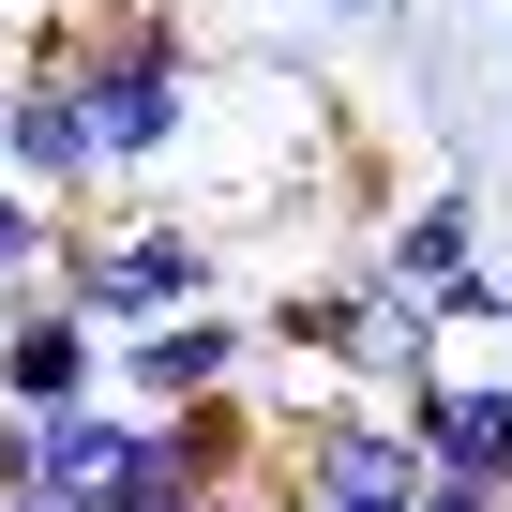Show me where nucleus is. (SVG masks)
<instances>
[{
    "label": "nucleus",
    "mask_w": 512,
    "mask_h": 512,
    "mask_svg": "<svg viewBox=\"0 0 512 512\" xmlns=\"http://www.w3.org/2000/svg\"><path fill=\"white\" fill-rule=\"evenodd\" d=\"M31 482V407H0V497Z\"/></svg>",
    "instance_id": "10"
},
{
    "label": "nucleus",
    "mask_w": 512,
    "mask_h": 512,
    "mask_svg": "<svg viewBox=\"0 0 512 512\" xmlns=\"http://www.w3.org/2000/svg\"><path fill=\"white\" fill-rule=\"evenodd\" d=\"M46 241H61V211H46L31 181H0V302H16V287H46Z\"/></svg>",
    "instance_id": "9"
},
{
    "label": "nucleus",
    "mask_w": 512,
    "mask_h": 512,
    "mask_svg": "<svg viewBox=\"0 0 512 512\" xmlns=\"http://www.w3.org/2000/svg\"><path fill=\"white\" fill-rule=\"evenodd\" d=\"M347 16H362V0H347Z\"/></svg>",
    "instance_id": "13"
},
{
    "label": "nucleus",
    "mask_w": 512,
    "mask_h": 512,
    "mask_svg": "<svg viewBox=\"0 0 512 512\" xmlns=\"http://www.w3.org/2000/svg\"><path fill=\"white\" fill-rule=\"evenodd\" d=\"M76 392H106V332L61 287H16L0 302V407H76Z\"/></svg>",
    "instance_id": "7"
},
{
    "label": "nucleus",
    "mask_w": 512,
    "mask_h": 512,
    "mask_svg": "<svg viewBox=\"0 0 512 512\" xmlns=\"http://www.w3.org/2000/svg\"><path fill=\"white\" fill-rule=\"evenodd\" d=\"M347 302H362L347 272H332V287H287L272 317H256V347H287V362H332V347H347Z\"/></svg>",
    "instance_id": "8"
},
{
    "label": "nucleus",
    "mask_w": 512,
    "mask_h": 512,
    "mask_svg": "<svg viewBox=\"0 0 512 512\" xmlns=\"http://www.w3.org/2000/svg\"><path fill=\"white\" fill-rule=\"evenodd\" d=\"M241 362H256V317H226V302H166V317L106 332V392H121V407H196V392H241Z\"/></svg>",
    "instance_id": "3"
},
{
    "label": "nucleus",
    "mask_w": 512,
    "mask_h": 512,
    "mask_svg": "<svg viewBox=\"0 0 512 512\" xmlns=\"http://www.w3.org/2000/svg\"><path fill=\"white\" fill-rule=\"evenodd\" d=\"M46 287H61L91 332H136V317H166V302H226V241H211V226H181V211H106V226H76V211H61Z\"/></svg>",
    "instance_id": "2"
},
{
    "label": "nucleus",
    "mask_w": 512,
    "mask_h": 512,
    "mask_svg": "<svg viewBox=\"0 0 512 512\" xmlns=\"http://www.w3.org/2000/svg\"><path fill=\"white\" fill-rule=\"evenodd\" d=\"M407 512H497V497H467V482H422V497H407Z\"/></svg>",
    "instance_id": "11"
},
{
    "label": "nucleus",
    "mask_w": 512,
    "mask_h": 512,
    "mask_svg": "<svg viewBox=\"0 0 512 512\" xmlns=\"http://www.w3.org/2000/svg\"><path fill=\"white\" fill-rule=\"evenodd\" d=\"M497 16H512V0H497Z\"/></svg>",
    "instance_id": "12"
},
{
    "label": "nucleus",
    "mask_w": 512,
    "mask_h": 512,
    "mask_svg": "<svg viewBox=\"0 0 512 512\" xmlns=\"http://www.w3.org/2000/svg\"><path fill=\"white\" fill-rule=\"evenodd\" d=\"M0 181H31L46 211H91V196H106V166H91V106H76L61 31L31 46V76H16V91H0Z\"/></svg>",
    "instance_id": "4"
},
{
    "label": "nucleus",
    "mask_w": 512,
    "mask_h": 512,
    "mask_svg": "<svg viewBox=\"0 0 512 512\" xmlns=\"http://www.w3.org/2000/svg\"><path fill=\"white\" fill-rule=\"evenodd\" d=\"M61 61H76V106H91V166H106V196H151V181L196 151V46H181V16H166V0H136V16H106L91 46L61 31Z\"/></svg>",
    "instance_id": "1"
},
{
    "label": "nucleus",
    "mask_w": 512,
    "mask_h": 512,
    "mask_svg": "<svg viewBox=\"0 0 512 512\" xmlns=\"http://www.w3.org/2000/svg\"><path fill=\"white\" fill-rule=\"evenodd\" d=\"M482 272V196L467 181H437V196H407L377 241H347V287H377V302H452Z\"/></svg>",
    "instance_id": "5"
},
{
    "label": "nucleus",
    "mask_w": 512,
    "mask_h": 512,
    "mask_svg": "<svg viewBox=\"0 0 512 512\" xmlns=\"http://www.w3.org/2000/svg\"><path fill=\"white\" fill-rule=\"evenodd\" d=\"M407 437H422V482H467V497L512 512V377L437 362V377L407 392Z\"/></svg>",
    "instance_id": "6"
}]
</instances>
